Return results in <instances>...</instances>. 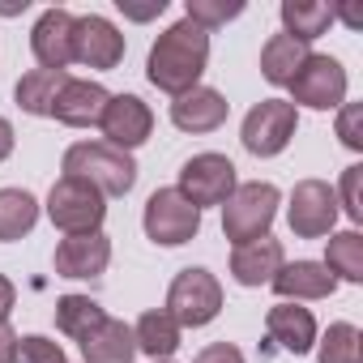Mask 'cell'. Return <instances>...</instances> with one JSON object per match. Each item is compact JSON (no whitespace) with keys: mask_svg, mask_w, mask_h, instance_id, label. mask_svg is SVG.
<instances>
[{"mask_svg":"<svg viewBox=\"0 0 363 363\" xmlns=\"http://www.w3.org/2000/svg\"><path fill=\"white\" fill-rule=\"evenodd\" d=\"M206 65H210V35L201 26H193L189 18H179L175 26H167L154 39L150 60H145V77L162 94L179 99V94H189L193 86H201Z\"/></svg>","mask_w":363,"mask_h":363,"instance_id":"obj_1","label":"cell"},{"mask_svg":"<svg viewBox=\"0 0 363 363\" xmlns=\"http://www.w3.org/2000/svg\"><path fill=\"white\" fill-rule=\"evenodd\" d=\"M65 175L86 179L103 197H124L137 184V162H133V154H124L107 141H77L65 150Z\"/></svg>","mask_w":363,"mask_h":363,"instance_id":"obj_2","label":"cell"},{"mask_svg":"<svg viewBox=\"0 0 363 363\" xmlns=\"http://www.w3.org/2000/svg\"><path fill=\"white\" fill-rule=\"evenodd\" d=\"M282 193L269 184V179H248V184H235V193L223 206V235L231 244H248L269 235L274 218H278Z\"/></svg>","mask_w":363,"mask_h":363,"instance_id":"obj_3","label":"cell"},{"mask_svg":"<svg viewBox=\"0 0 363 363\" xmlns=\"http://www.w3.org/2000/svg\"><path fill=\"white\" fill-rule=\"evenodd\" d=\"M218 312H223V282L210 269L189 265V269H179L171 278V286H167V316L179 329H201Z\"/></svg>","mask_w":363,"mask_h":363,"instance_id":"obj_4","label":"cell"},{"mask_svg":"<svg viewBox=\"0 0 363 363\" xmlns=\"http://www.w3.org/2000/svg\"><path fill=\"white\" fill-rule=\"evenodd\" d=\"M48 218L52 227H60L65 235H86V231H103L107 218V197L86 184L77 175H60L52 193H48Z\"/></svg>","mask_w":363,"mask_h":363,"instance_id":"obj_5","label":"cell"},{"mask_svg":"<svg viewBox=\"0 0 363 363\" xmlns=\"http://www.w3.org/2000/svg\"><path fill=\"white\" fill-rule=\"evenodd\" d=\"M235 162L227 154H193L184 167H179V184L175 193L184 197L189 206L206 210V206H227V197L235 193Z\"/></svg>","mask_w":363,"mask_h":363,"instance_id":"obj_6","label":"cell"},{"mask_svg":"<svg viewBox=\"0 0 363 363\" xmlns=\"http://www.w3.org/2000/svg\"><path fill=\"white\" fill-rule=\"evenodd\" d=\"M291 90V107H312V111H333L346 103V69L333 56L308 52V60L299 65V73L286 82Z\"/></svg>","mask_w":363,"mask_h":363,"instance_id":"obj_7","label":"cell"},{"mask_svg":"<svg viewBox=\"0 0 363 363\" xmlns=\"http://www.w3.org/2000/svg\"><path fill=\"white\" fill-rule=\"evenodd\" d=\"M299 128V111L286 103V99H261L248 116H244V128H240V141L248 154L257 158H274L291 145Z\"/></svg>","mask_w":363,"mask_h":363,"instance_id":"obj_8","label":"cell"},{"mask_svg":"<svg viewBox=\"0 0 363 363\" xmlns=\"http://www.w3.org/2000/svg\"><path fill=\"white\" fill-rule=\"evenodd\" d=\"M141 227H145V235H150L154 244L179 248V244L197 240V231H201V210L189 206L175 189H158V193H150V201H145Z\"/></svg>","mask_w":363,"mask_h":363,"instance_id":"obj_9","label":"cell"},{"mask_svg":"<svg viewBox=\"0 0 363 363\" xmlns=\"http://www.w3.org/2000/svg\"><path fill=\"white\" fill-rule=\"evenodd\" d=\"M337 193L325 179H299L291 189V206H286V223L295 231V240H325L337 227Z\"/></svg>","mask_w":363,"mask_h":363,"instance_id":"obj_10","label":"cell"},{"mask_svg":"<svg viewBox=\"0 0 363 363\" xmlns=\"http://www.w3.org/2000/svg\"><path fill=\"white\" fill-rule=\"evenodd\" d=\"M124 48H128L124 35H120L107 18L86 13V18L73 22V65H86V69H99V73H111V69H120Z\"/></svg>","mask_w":363,"mask_h":363,"instance_id":"obj_11","label":"cell"},{"mask_svg":"<svg viewBox=\"0 0 363 363\" xmlns=\"http://www.w3.org/2000/svg\"><path fill=\"white\" fill-rule=\"evenodd\" d=\"M99 128H103V141H107V145L133 154L137 145L150 141V133H154V111H150V103H141L137 94H111V99H107V111H103V120H99Z\"/></svg>","mask_w":363,"mask_h":363,"instance_id":"obj_12","label":"cell"},{"mask_svg":"<svg viewBox=\"0 0 363 363\" xmlns=\"http://www.w3.org/2000/svg\"><path fill=\"white\" fill-rule=\"evenodd\" d=\"M56 278H99L111 265V240L103 231H86V235H65L56 244Z\"/></svg>","mask_w":363,"mask_h":363,"instance_id":"obj_13","label":"cell"},{"mask_svg":"<svg viewBox=\"0 0 363 363\" xmlns=\"http://www.w3.org/2000/svg\"><path fill=\"white\" fill-rule=\"evenodd\" d=\"M73 13L69 9H48L35 30H30V52L39 60V69H52V73H65L73 65Z\"/></svg>","mask_w":363,"mask_h":363,"instance_id":"obj_14","label":"cell"},{"mask_svg":"<svg viewBox=\"0 0 363 363\" xmlns=\"http://www.w3.org/2000/svg\"><path fill=\"white\" fill-rule=\"evenodd\" d=\"M107 90L99 82H86V77H65L56 103H52V120H60L65 128H90L103 120L107 111Z\"/></svg>","mask_w":363,"mask_h":363,"instance_id":"obj_15","label":"cell"},{"mask_svg":"<svg viewBox=\"0 0 363 363\" xmlns=\"http://www.w3.org/2000/svg\"><path fill=\"white\" fill-rule=\"evenodd\" d=\"M282 265H286V252H282V240H274V235L231 248V278L240 286H269Z\"/></svg>","mask_w":363,"mask_h":363,"instance_id":"obj_16","label":"cell"},{"mask_svg":"<svg viewBox=\"0 0 363 363\" xmlns=\"http://www.w3.org/2000/svg\"><path fill=\"white\" fill-rule=\"evenodd\" d=\"M227 111H231V103L214 86H193L189 94H179L171 103V124L179 133H214L227 124Z\"/></svg>","mask_w":363,"mask_h":363,"instance_id":"obj_17","label":"cell"},{"mask_svg":"<svg viewBox=\"0 0 363 363\" xmlns=\"http://www.w3.org/2000/svg\"><path fill=\"white\" fill-rule=\"evenodd\" d=\"M269 286L282 303H299V299H329L337 291V278L320 261H286Z\"/></svg>","mask_w":363,"mask_h":363,"instance_id":"obj_18","label":"cell"},{"mask_svg":"<svg viewBox=\"0 0 363 363\" xmlns=\"http://www.w3.org/2000/svg\"><path fill=\"white\" fill-rule=\"evenodd\" d=\"M265 333H269V342L278 350L299 359V354H308L316 346V316L308 308H299V303H274L265 312Z\"/></svg>","mask_w":363,"mask_h":363,"instance_id":"obj_19","label":"cell"},{"mask_svg":"<svg viewBox=\"0 0 363 363\" xmlns=\"http://www.w3.org/2000/svg\"><path fill=\"white\" fill-rule=\"evenodd\" d=\"M82 359H86V363H133V359H137L133 325L107 316L90 337H82Z\"/></svg>","mask_w":363,"mask_h":363,"instance_id":"obj_20","label":"cell"},{"mask_svg":"<svg viewBox=\"0 0 363 363\" xmlns=\"http://www.w3.org/2000/svg\"><path fill=\"white\" fill-rule=\"evenodd\" d=\"M179 333H184V329L167 316V308H150V312H141V320L133 325L137 350L150 354L154 363H158V359H171V354L179 350Z\"/></svg>","mask_w":363,"mask_h":363,"instance_id":"obj_21","label":"cell"},{"mask_svg":"<svg viewBox=\"0 0 363 363\" xmlns=\"http://www.w3.org/2000/svg\"><path fill=\"white\" fill-rule=\"evenodd\" d=\"M303 60H308V43H299L291 35H269V43L261 48V77L269 86H286Z\"/></svg>","mask_w":363,"mask_h":363,"instance_id":"obj_22","label":"cell"},{"mask_svg":"<svg viewBox=\"0 0 363 363\" xmlns=\"http://www.w3.org/2000/svg\"><path fill=\"white\" fill-rule=\"evenodd\" d=\"M333 9L329 5H320V0H282V35H291V39H299V43H312V39H320L329 26H333Z\"/></svg>","mask_w":363,"mask_h":363,"instance_id":"obj_23","label":"cell"},{"mask_svg":"<svg viewBox=\"0 0 363 363\" xmlns=\"http://www.w3.org/2000/svg\"><path fill=\"white\" fill-rule=\"evenodd\" d=\"M39 223V201L26 189H0V244L30 235Z\"/></svg>","mask_w":363,"mask_h":363,"instance_id":"obj_24","label":"cell"},{"mask_svg":"<svg viewBox=\"0 0 363 363\" xmlns=\"http://www.w3.org/2000/svg\"><path fill=\"white\" fill-rule=\"evenodd\" d=\"M337 282H363V235L359 231H333L325 240V261H320Z\"/></svg>","mask_w":363,"mask_h":363,"instance_id":"obj_25","label":"cell"},{"mask_svg":"<svg viewBox=\"0 0 363 363\" xmlns=\"http://www.w3.org/2000/svg\"><path fill=\"white\" fill-rule=\"evenodd\" d=\"M107 320V312H103V303L99 299H90V295H60L56 299V329L65 333V337H90L99 325Z\"/></svg>","mask_w":363,"mask_h":363,"instance_id":"obj_26","label":"cell"},{"mask_svg":"<svg viewBox=\"0 0 363 363\" xmlns=\"http://www.w3.org/2000/svg\"><path fill=\"white\" fill-rule=\"evenodd\" d=\"M65 77H69V73L30 69V73L18 82V90H13L18 107H22L26 116H52V103H56V94H60V86H65Z\"/></svg>","mask_w":363,"mask_h":363,"instance_id":"obj_27","label":"cell"},{"mask_svg":"<svg viewBox=\"0 0 363 363\" xmlns=\"http://www.w3.org/2000/svg\"><path fill=\"white\" fill-rule=\"evenodd\" d=\"M316 359L320 363H363V350H359V329L350 320H337L325 329V337L316 342Z\"/></svg>","mask_w":363,"mask_h":363,"instance_id":"obj_28","label":"cell"},{"mask_svg":"<svg viewBox=\"0 0 363 363\" xmlns=\"http://www.w3.org/2000/svg\"><path fill=\"white\" fill-rule=\"evenodd\" d=\"M240 13H244V0H189V5H184V18L193 26H201L206 35L227 26V22H235Z\"/></svg>","mask_w":363,"mask_h":363,"instance_id":"obj_29","label":"cell"},{"mask_svg":"<svg viewBox=\"0 0 363 363\" xmlns=\"http://www.w3.org/2000/svg\"><path fill=\"white\" fill-rule=\"evenodd\" d=\"M13 363H69V359H65L60 342H52V337H43V333H26V337H18Z\"/></svg>","mask_w":363,"mask_h":363,"instance_id":"obj_30","label":"cell"},{"mask_svg":"<svg viewBox=\"0 0 363 363\" xmlns=\"http://www.w3.org/2000/svg\"><path fill=\"white\" fill-rule=\"evenodd\" d=\"M359 179H363V167L354 162V167H346V171H342V189H333V193H337V210H346V218H350V223H363Z\"/></svg>","mask_w":363,"mask_h":363,"instance_id":"obj_31","label":"cell"},{"mask_svg":"<svg viewBox=\"0 0 363 363\" xmlns=\"http://www.w3.org/2000/svg\"><path fill=\"white\" fill-rule=\"evenodd\" d=\"M337 137H342V145L346 150H363V107L359 103H342V111H337Z\"/></svg>","mask_w":363,"mask_h":363,"instance_id":"obj_32","label":"cell"},{"mask_svg":"<svg viewBox=\"0 0 363 363\" xmlns=\"http://www.w3.org/2000/svg\"><path fill=\"white\" fill-rule=\"evenodd\" d=\"M193 363H244V350L231 346V342H214V346H206Z\"/></svg>","mask_w":363,"mask_h":363,"instance_id":"obj_33","label":"cell"},{"mask_svg":"<svg viewBox=\"0 0 363 363\" xmlns=\"http://www.w3.org/2000/svg\"><path fill=\"white\" fill-rule=\"evenodd\" d=\"M116 5H120L124 18H133V22H150V18H158V13L167 9V0H150V5H128V0H116Z\"/></svg>","mask_w":363,"mask_h":363,"instance_id":"obj_34","label":"cell"},{"mask_svg":"<svg viewBox=\"0 0 363 363\" xmlns=\"http://www.w3.org/2000/svg\"><path fill=\"white\" fill-rule=\"evenodd\" d=\"M18 354V333L9 329V320H0V363H13Z\"/></svg>","mask_w":363,"mask_h":363,"instance_id":"obj_35","label":"cell"},{"mask_svg":"<svg viewBox=\"0 0 363 363\" xmlns=\"http://www.w3.org/2000/svg\"><path fill=\"white\" fill-rule=\"evenodd\" d=\"M13 303H18V286L0 274V320H9V312H13Z\"/></svg>","mask_w":363,"mask_h":363,"instance_id":"obj_36","label":"cell"},{"mask_svg":"<svg viewBox=\"0 0 363 363\" xmlns=\"http://www.w3.org/2000/svg\"><path fill=\"white\" fill-rule=\"evenodd\" d=\"M9 154H13V124L0 116V162H5Z\"/></svg>","mask_w":363,"mask_h":363,"instance_id":"obj_37","label":"cell"},{"mask_svg":"<svg viewBox=\"0 0 363 363\" xmlns=\"http://www.w3.org/2000/svg\"><path fill=\"white\" fill-rule=\"evenodd\" d=\"M158 363H171V359H158Z\"/></svg>","mask_w":363,"mask_h":363,"instance_id":"obj_38","label":"cell"}]
</instances>
